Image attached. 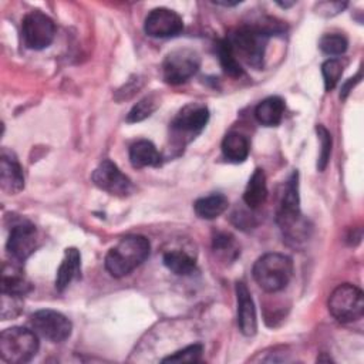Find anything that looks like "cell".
I'll use <instances>...</instances> for the list:
<instances>
[{
    "instance_id": "cell-30",
    "label": "cell",
    "mask_w": 364,
    "mask_h": 364,
    "mask_svg": "<svg viewBox=\"0 0 364 364\" xmlns=\"http://www.w3.org/2000/svg\"><path fill=\"white\" fill-rule=\"evenodd\" d=\"M203 353L202 344H191L162 358V363H196Z\"/></svg>"
},
{
    "instance_id": "cell-29",
    "label": "cell",
    "mask_w": 364,
    "mask_h": 364,
    "mask_svg": "<svg viewBox=\"0 0 364 364\" xmlns=\"http://www.w3.org/2000/svg\"><path fill=\"white\" fill-rule=\"evenodd\" d=\"M321 74L324 80L326 91H331L340 81L343 74V64L338 58H328L321 65Z\"/></svg>"
},
{
    "instance_id": "cell-19",
    "label": "cell",
    "mask_w": 364,
    "mask_h": 364,
    "mask_svg": "<svg viewBox=\"0 0 364 364\" xmlns=\"http://www.w3.org/2000/svg\"><path fill=\"white\" fill-rule=\"evenodd\" d=\"M267 198V183L263 169L256 168L247 181L243 192V200L250 209H256L264 203Z\"/></svg>"
},
{
    "instance_id": "cell-10",
    "label": "cell",
    "mask_w": 364,
    "mask_h": 364,
    "mask_svg": "<svg viewBox=\"0 0 364 364\" xmlns=\"http://www.w3.org/2000/svg\"><path fill=\"white\" fill-rule=\"evenodd\" d=\"M37 246V229L26 220L18 219L10 229L7 239V252L16 262H24Z\"/></svg>"
},
{
    "instance_id": "cell-25",
    "label": "cell",
    "mask_w": 364,
    "mask_h": 364,
    "mask_svg": "<svg viewBox=\"0 0 364 364\" xmlns=\"http://www.w3.org/2000/svg\"><path fill=\"white\" fill-rule=\"evenodd\" d=\"M159 107V100L156 98V95L151 94L144 97L141 101H138L128 112L127 115V122H139L144 121L145 118L151 117L156 108Z\"/></svg>"
},
{
    "instance_id": "cell-28",
    "label": "cell",
    "mask_w": 364,
    "mask_h": 364,
    "mask_svg": "<svg viewBox=\"0 0 364 364\" xmlns=\"http://www.w3.org/2000/svg\"><path fill=\"white\" fill-rule=\"evenodd\" d=\"M316 132H317V136L320 139V154H318V159H317V169L320 172H323L327 165H328V161H330V155H331V146H333V139H331V135L330 132L327 131V128L321 124H318L316 127Z\"/></svg>"
},
{
    "instance_id": "cell-6",
    "label": "cell",
    "mask_w": 364,
    "mask_h": 364,
    "mask_svg": "<svg viewBox=\"0 0 364 364\" xmlns=\"http://www.w3.org/2000/svg\"><path fill=\"white\" fill-rule=\"evenodd\" d=\"M330 314L340 323H351L363 317L364 297L363 291L351 284L343 283L337 286L327 301Z\"/></svg>"
},
{
    "instance_id": "cell-31",
    "label": "cell",
    "mask_w": 364,
    "mask_h": 364,
    "mask_svg": "<svg viewBox=\"0 0 364 364\" xmlns=\"http://www.w3.org/2000/svg\"><path fill=\"white\" fill-rule=\"evenodd\" d=\"M23 296L1 293V318H14L21 313L23 309Z\"/></svg>"
},
{
    "instance_id": "cell-11",
    "label": "cell",
    "mask_w": 364,
    "mask_h": 364,
    "mask_svg": "<svg viewBox=\"0 0 364 364\" xmlns=\"http://www.w3.org/2000/svg\"><path fill=\"white\" fill-rule=\"evenodd\" d=\"M92 182L97 188L115 196H127L132 191L129 178L109 159L102 161L92 172Z\"/></svg>"
},
{
    "instance_id": "cell-9",
    "label": "cell",
    "mask_w": 364,
    "mask_h": 364,
    "mask_svg": "<svg viewBox=\"0 0 364 364\" xmlns=\"http://www.w3.org/2000/svg\"><path fill=\"white\" fill-rule=\"evenodd\" d=\"M30 326L37 336L51 343H61L67 340L73 330L71 321L63 313L51 309H43L33 313L30 317Z\"/></svg>"
},
{
    "instance_id": "cell-15",
    "label": "cell",
    "mask_w": 364,
    "mask_h": 364,
    "mask_svg": "<svg viewBox=\"0 0 364 364\" xmlns=\"http://www.w3.org/2000/svg\"><path fill=\"white\" fill-rule=\"evenodd\" d=\"M236 300H237V326L243 336L250 337L256 334L257 317L256 307L252 294L243 282L236 283Z\"/></svg>"
},
{
    "instance_id": "cell-32",
    "label": "cell",
    "mask_w": 364,
    "mask_h": 364,
    "mask_svg": "<svg viewBox=\"0 0 364 364\" xmlns=\"http://www.w3.org/2000/svg\"><path fill=\"white\" fill-rule=\"evenodd\" d=\"M360 80H361V71L354 77V78H350V80H347V82L346 84H343V87H341V92H340V97L344 100L348 94H350V91L360 82Z\"/></svg>"
},
{
    "instance_id": "cell-5",
    "label": "cell",
    "mask_w": 364,
    "mask_h": 364,
    "mask_svg": "<svg viewBox=\"0 0 364 364\" xmlns=\"http://www.w3.org/2000/svg\"><path fill=\"white\" fill-rule=\"evenodd\" d=\"M38 337L26 327H10L0 334V355L10 364H24L38 351Z\"/></svg>"
},
{
    "instance_id": "cell-4",
    "label": "cell",
    "mask_w": 364,
    "mask_h": 364,
    "mask_svg": "<svg viewBox=\"0 0 364 364\" xmlns=\"http://www.w3.org/2000/svg\"><path fill=\"white\" fill-rule=\"evenodd\" d=\"M253 279L267 293L283 290L293 276V262L283 253H266L253 264Z\"/></svg>"
},
{
    "instance_id": "cell-7",
    "label": "cell",
    "mask_w": 364,
    "mask_h": 364,
    "mask_svg": "<svg viewBox=\"0 0 364 364\" xmlns=\"http://www.w3.org/2000/svg\"><path fill=\"white\" fill-rule=\"evenodd\" d=\"M21 36L27 48L43 50L53 43L55 36V24L46 13L33 10L23 18Z\"/></svg>"
},
{
    "instance_id": "cell-26",
    "label": "cell",
    "mask_w": 364,
    "mask_h": 364,
    "mask_svg": "<svg viewBox=\"0 0 364 364\" xmlns=\"http://www.w3.org/2000/svg\"><path fill=\"white\" fill-rule=\"evenodd\" d=\"M318 47L327 55H341L346 53L348 47V41L343 34L331 33V34H324L320 38Z\"/></svg>"
},
{
    "instance_id": "cell-23",
    "label": "cell",
    "mask_w": 364,
    "mask_h": 364,
    "mask_svg": "<svg viewBox=\"0 0 364 364\" xmlns=\"http://www.w3.org/2000/svg\"><path fill=\"white\" fill-rule=\"evenodd\" d=\"M164 264L178 276H188L196 270V262L188 253L181 250H169L164 255Z\"/></svg>"
},
{
    "instance_id": "cell-14",
    "label": "cell",
    "mask_w": 364,
    "mask_h": 364,
    "mask_svg": "<svg viewBox=\"0 0 364 364\" xmlns=\"http://www.w3.org/2000/svg\"><path fill=\"white\" fill-rule=\"evenodd\" d=\"M0 186L7 195H16L24 189V175L16 155L3 148L0 154Z\"/></svg>"
},
{
    "instance_id": "cell-21",
    "label": "cell",
    "mask_w": 364,
    "mask_h": 364,
    "mask_svg": "<svg viewBox=\"0 0 364 364\" xmlns=\"http://www.w3.org/2000/svg\"><path fill=\"white\" fill-rule=\"evenodd\" d=\"M228 205H229V202L225 195L212 193V195L199 198L193 203V209H195V213L200 219L212 220V219H216L218 216H220L228 209Z\"/></svg>"
},
{
    "instance_id": "cell-3",
    "label": "cell",
    "mask_w": 364,
    "mask_h": 364,
    "mask_svg": "<svg viewBox=\"0 0 364 364\" xmlns=\"http://www.w3.org/2000/svg\"><path fill=\"white\" fill-rule=\"evenodd\" d=\"M267 38L269 34L266 31L255 24H246L229 34L226 41L239 63H246L253 68H262Z\"/></svg>"
},
{
    "instance_id": "cell-22",
    "label": "cell",
    "mask_w": 364,
    "mask_h": 364,
    "mask_svg": "<svg viewBox=\"0 0 364 364\" xmlns=\"http://www.w3.org/2000/svg\"><path fill=\"white\" fill-rule=\"evenodd\" d=\"M222 152L233 164L243 162L249 155V142L239 132H228L222 141Z\"/></svg>"
},
{
    "instance_id": "cell-16",
    "label": "cell",
    "mask_w": 364,
    "mask_h": 364,
    "mask_svg": "<svg viewBox=\"0 0 364 364\" xmlns=\"http://www.w3.org/2000/svg\"><path fill=\"white\" fill-rule=\"evenodd\" d=\"M81 273V255L75 247H67L64 250V257L57 269L55 276V289L63 291L68 287V284L80 277Z\"/></svg>"
},
{
    "instance_id": "cell-18",
    "label": "cell",
    "mask_w": 364,
    "mask_h": 364,
    "mask_svg": "<svg viewBox=\"0 0 364 364\" xmlns=\"http://www.w3.org/2000/svg\"><path fill=\"white\" fill-rule=\"evenodd\" d=\"M284 114V101L280 97H267L255 108V117L264 127H276L282 122Z\"/></svg>"
},
{
    "instance_id": "cell-8",
    "label": "cell",
    "mask_w": 364,
    "mask_h": 364,
    "mask_svg": "<svg viewBox=\"0 0 364 364\" xmlns=\"http://www.w3.org/2000/svg\"><path fill=\"white\" fill-rule=\"evenodd\" d=\"M199 55L191 48H178L171 51L162 64V75L165 82L179 85L186 82L199 70Z\"/></svg>"
},
{
    "instance_id": "cell-13",
    "label": "cell",
    "mask_w": 364,
    "mask_h": 364,
    "mask_svg": "<svg viewBox=\"0 0 364 364\" xmlns=\"http://www.w3.org/2000/svg\"><path fill=\"white\" fill-rule=\"evenodd\" d=\"M209 121V109L202 104L185 105L171 122V128L178 135L195 136Z\"/></svg>"
},
{
    "instance_id": "cell-12",
    "label": "cell",
    "mask_w": 364,
    "mask_h": 364,
    "mask_svg": "<svg viewBox=\"0 0 364 364\" xmlns=\"http://www.w3.org/2000/svg\"><path fill=\"white\" fill-rule=\"evenodd\" d=\"M144 30L149 37L155 38L175 37L183 30V21L176 11L158 7L151 10L145 17Z\"/></svg>"
},
{
    "instance_id": "cell-20",
    "label": "cell",
    "mask_w": 364,
    "mask_h": 364,
    "mask_svg": "<svg viewBox=\"0 0 364 364\" xmlns=\"http://www.w3.org/2000/svg\"><path fill=\"white\" fill-rule=\"evenodd\" d=\"M31 290V284L16 264H4L1 274V293L24 296Z\"/></svg>"
},
{
    "instance_id": "cell-1",
    "label": "cell",
    "mask_w": 364,
    "mask_h": 364,
    "mask_svg": "<svg viewBox=\"0 0 364 364\" xmlns=\"http://www.w3.org/2000/svg\"><path fill=\"white\" fill-rule=\"evenodd\" d=\"M276 222L287 245L297 247L310 237L311 226L300 210L299 173L294 171L286 182L284 193L280 200Z\"/></svg>"
},
{
    "instance_id": "cell-2",
    "label": "cell",
    "mask_w": 364,
    "mask_h": 364,
    "mask_svg": "<svg viewBox=\"0 0 364 364\" xmlns=\"http://www.w3.org/2000/svg\"><path fill=\"white\" fill-rule=\"evenodd\" d=\"M151 252L149 240L141 235L122 237L105 256V269L114 277H124L142 264Z\"/></svg>"
},
{
    "instance_id": "cell-17",
    "label": "cell",
    "mask_w": 364,
    "mask_h": 364,
    "mask_svg": "<svg viewBox=\"0 0 364 364\" xmlns=\"http://www.w3.org/2000/svg\"><path fill=\"white\" fill-rule=\"evenodd\" d=\"M161 159L162 158L156 146L148 139L136 141L129 148V162L136 169L146 166H158L161 164Z\"/></svg>"
},
{
    "instance_id": "cell-24",
    "label": "cell",
    "mask_w": 364,
    "mask_h": 364,
    "mask_svg": "<svg viewBox=\"0 0 364 364\" xmlns=\"http://www.w3.org/2000/svg\"><path fill=\"white\" fill-rule=\"evenodd\" d=\"M216 51H218V57H219L220 65H222L223 71H225L228 75H230V77H240V75L243 74L242 64L236 60V57H235V54L232 53L230 46H229V43L226 41V38L218 43Z\"/></svg>"
},
{
    "instance_id": "cell-27",
    "label": "cell",
    "mask_w": 364,
    "mask_h": 364,
    "mask_svg": "<svg viewBox=\"0 0 364 364\" xmlns=\"http://www.w3.org/2000/svg\"><path fill=\"white\" fill-rule=\"evenodd\" d=\"M212 247L219 256H222L225 259L233 260L239 255V247L235 242V237L230 236L229 233H218L213 237Z\"/></svg>"
}]
</instances>
